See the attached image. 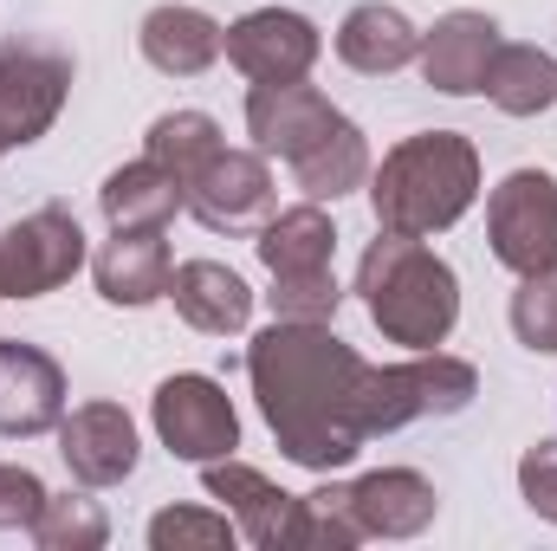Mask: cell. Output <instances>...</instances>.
Wrapping results in <instances>:
<instances>
[{"label": "cell", "instance_id": "obj_6", "mask_svg": "<svg viewBox=\"0 0 557 551\" xmlns=\"http://www.w3.org/2000/svg\"><path fill=\"white\" fill-rule=\"evenodd\" d=\"M486 241L493 260L512 273H552L557 267V182L545 169H512L486 201Z\"/></svg>", "mask_w": 557, "mask_h": 551}, {"label": "cell", "instance_id": "obj_3", "mask_svg": "<svg viewBox=\"0 0 557 551\" xmlns=\"http://www.w3.org/2000/svg\"><path fill=\"white\" fill-rule=\"evenodd\" d=\"M357 292L376 318V331L389 344H409V351H434L447 344L454 318H460V279L441 254H428L409 234H383L363 247V267H357Z\"/></svg>", "mask_w": 557, "mask_h": 551}, {"label": "cell", "instance_id": "obj_15", "mask_svg": "<svg viewBox=\"0 0 557 551\" xmlns=\"http://www.w3.org/2000/svg\"><path fill=\"white\" fill-rule=\"evenodd\" d=\"M201 480H208V500H221V506H227V519L240 526V539H253L260 551L285 546L292 493H278L260 467H247V461H234V454H227V461H208V467H201Z\"/></svg>", "mask_w": 557, "mask_h": 551}, {"label": "cell", "instance_id": "obj_23", "mask_svg": "<svg viewBox=\"0 0 557 551\" xmlns=\"http://www.w3.org/2000/svg\"><path fill=\"white\" fill-rule=\"evenodd\" d=\"M480 91H486L506 118H539V111L557 105V59L539 52V46H499Z\"/></svg>", "mask_w": 557, "mask_h": 551}, {"label": "cell", "instance_id": "obj_25", "mask_svg": "<svg viewBox=\"0 0 557 551\" xmlns=\"http://www.w3.org/2000/svg\"><path fill=\"white\" fill-rule=\"evenodd\" d=\"M227 143H221V124L208 118V111H169V118H156L149 124V162H162L175 182H182V195H188V182L208 169V156H221Z\"/></svg>", "mask_w": 557, "mask_h": 551}, {"label": "cell", "instance_id": "obj_18", "mask_svg": "<svg viewBox=\"0 0 557 551\" xmlns=\"http://www.w3.org/2000/svg\"><path fill=\"white\" fill-rule=\"evenodd\" d=\"M169 298H175V311H182L195 331H208V338H234V331H247V318H253L247 279L234 273V267H221V260H188V267H175V273H169Z\"/></svg>", "mask_w": 557, "mask_h": 551}, {"label": "cell", "instance_id": "obj_7", "mask_svg": "<svg viewBox=\"0 0 557 551\" xmlns=\"http://www.w3.org/2000/svg\"><path fill=\"white\" fill-rule=\"evenodd\" d=\"M85 267V228L72 208L46 201L0 234V298H46Z\"/></svg>", "mask_w": 557, "mask_h": 551}, {"label": "cell", "instance_id": "obj_1", "mask_svg": "<svg viewBox=\"0 0 557 551\" xmlns=\"http://www.w3.org/2000/svg\"><path fill=\"white\" fill-rule=\"evenodd\" d=\"M363 357L331 338V325H298L273 318L253 351H247V377L260 415L278 434L285 461L311 467V474H337L357 461L363 428H357V390H363Z\"/></svg>", "mask_w": 557, "mask_h": 551}, {"label": "cell", "instance_id": "obj_21", "mask_svg": "<svg viewBox=\"0 0 557 551\" xmlns=\"http://www.w3.org/2000/svg\"><path fill=\"white\" fill-rule=\"evenodd\" d=\"M98 201H104V221H111V228H156V234H162L188 195H182V182H175L162 162L143 156V162H124V169L98 188Z\"/></svg>", "mask_w": 557, "mask_h": 551}, {"label": "cell", "instance_id": "obj_10", "mask_svg": "<svg viewBox=\"0 0 557 551\" xmlns=\"http://www.w3.org/2000/svg\"><path fill=\"white\" fill-rule=\"evenodd\" d=\"M253 85H285V78H305L318 65V26L305 13H285V7H260L247 20L227 26V46H221Z\"/></svg>", "mask_w": 557, "mask_h": 551}, {"label": "cell", "instance_id": "obj_28", "mask_svg": "<svg viewBox=\"0 0 557 551\" xmlns=\"http://www.w3.org/2000/svg\"><path fill=\"white\" fill-rule=\"evenodd\" d=\"M240 539V526L227 513H195V506H169L149 519V546L156 551H227Z\"/></svg>", "mask_w": 557, "mask_h": 551}, {"label": "cell", "instance_id": "obj_9", "mask_svg": "<svg viewBox=\"0 0 557 551\" xmlns=\"http://www.w3.org/2000/svg\"><path fill=\"white\" fill-rule=\"evenodd\" d=\"M208 234H247L273 215V169L267 156L253 149H221L208 156V169L188 182V201H182Z\"/></svg>", "mask_w": 557, "mask_h": 551}, {"label": "cell", "instance_id": "obj_29", "mask_svg": "<svg viewBox=\"0 0 557 551\" xmlns=\"http://www.w3.org/2000/svg\"><path fill=\"white\" fill-rule=\"evenodd\" d=\"M273 318H298V325H331L337 318V305H344V292H337V279L331 267H311V273H273Z\"/></svg>", "mask_w": 557, "mask_h": 551}, {"label": "cell", "instance_id": "obj_19", "mask_svg": "<svg viewBox=\"0 0 557 551\" xmlns=\"http://www.w3.org/2000/svg\"><path fill=\"white\" fill-rule=\"evenodd\" d=\"M421 52V33L409 26V13L383 7V0H363L344 13L337 26V59L363 78H383V72H403L409 59Z\"/></svg>", "mask_w": 557, "mask_h": 551}, {"label": "cell", "instance_id": "obj_11", "mask_svg": "<svg viewBox=\"0 0 557 551\" xmlns=\"http://www.w3.org/2000/svg\"><path fill=\"white\" fill-rule=\"evenodd\" d=\"M344 124V111H331V98L305 78H285V85H253L247 91V131L260 143V156H305L318 137H331Z\"/></svg>", "mask_w": 557, "mask_h": 551}, {"label": "cell", "instance_id": "obj_33", "mask_svg": "<svg viewBox=\"0 0 557 551\" xmlns=\"http://www.w3.org/2000/svg\"><path fill=\"white\" fill-rule=\"evenodd\" d=\"M0 156H7V143H0Z\"/></svg>", "mask_w": 557, "mask_h": 551}, {"label": "cell", "instance_id": "obj_27", "mask_svg": "<svg viewBox=\"0 0 557 551\" xmlns=\"http://www.w3.org/2000/svg\"><path fill=\"white\" fill-rule=\"evenodd\" d=\"M26 532H33V546H46V551H98L111 539V519L98 513V500H78V493L52 500L46 493V506H39V519Z\"/></svg>", "mask_w": 557, "mask_h": 551}, {"label": "cell", "instance_id": "obj_5", "mask_svg": "<svg viewBox=\"0 0 557 551\" xmlns=\"http://www.w3.org/2000/svg\"><path fill=\"white\" fill-rule=\"evenodd\" d=\"M72 91V52L46 39H0V143L26 149L52 131Z\"/></svg>", "mask_w": 557, "mask_h": 551}, {"label": "cell", "instance_id": "obj_13", "mask_svg": "<svg viewBox=\"0 0 557 551\" xmlns=\"http://www.w3.org/2000/svg\"><path fill=\"white\" fill-rule=\"evenodd\" d=\"M59 454L72 467V480L85 487H117L137 474V421L117 403H85L59 421Z\"/></svg>", "mask_w": 557, "mask_h": 551}, {"label": "cell", "instance_id": "obj_2", "mask_svg": "<svg viewBox=\"0 0 557 551\" xmlns=\"http://www.w3.org/2000/svg\"><path fill=\"white\" fill-rule=\"evenodd\" d=\"M480 195V156L460 131H421L396 143L383 156V169L370 175V208L383 234H409L428 241L441 228H454Z\"/></svg>", "mask_w": 557, "mask_h": 551}, {"label": "cell", "instance_id": "obj_32", "mask_svg": "<svg viewBox=\"0 0 557 551\" xmlns=\"http://www.w3.org/2000/svg\"><path fill=\"white\" fill-rule=\"evenodd\" d=\"M39 506H46L39 474H33V467H0V532L33 526V519H39Z\"/></svg>", "mask_w": 557, "mask_h": 551}, {"label": "cell", "instance_id": "obj_22", "mask_svg": "<svg viewBox=\"0 0 557 551\" xmlns=\"http://www.w3.org/2000/svg\"><path fill=\"white\" fill-rule=\"evenodd\" d=\"M292 175H298L305 201H337V195H350V188L370 182V143L344 118L331 137H318L305 156H292Z\"/></svg>", "mask_w": 557, "mask_h": 551}, {"label": "cell", "instance_id": "obj_8", "mask_svg": "<svg viewBox=\"0 0 557 551\" xmlns=\"http://www.w3.org/2000/svg\"><path fill=\"white\" fill-rule=\"evenodd\" d=\"M149 415H156V434L175 461L208 467V461H227L240 448V415H234L227 390L214 377H169L156 390Z\"/></svg>", "mask_w": 557, "mask_h": 551}, {"label": "cell", "instance_id": "obj_26", "mask_svg": "<svg viewBox=\"0 0 557 551\" xmlns=\"http://www.w3.org/2000/svg\"><path fill=\"white\" fill-rule=\"evenodd\" d=\"M285 546H324V551L363 546V519H357V506H350V487H318V493L292 500Z\"/></svg>", "mask_w": 557, "mask_h": 551}, {"label": "cell", "instance_id": "obj_17", "mask_svg": "<svg viewBox=\"0 0 557 551\" xmlns=\"http://www.w3.org/2000/svg\"><path fill=\"white\" fill-rule=\"evenodd\" d=\"M169 247L156 228H111V241L98 247L91 260V279L111 305H149V298H169Z\"/></svg>", "mask_w": 557, "mask_h": 551}, {"label": "cell", "instance_id": "obj_31", "mask_svg": "<svg viewBox=\"0 0 557 551\" xmlns=\"http://www.w3.org/2000/svg\"><path fill=\"white\" fill-rule=\"evenodd\" d=\"M519 493H525V506H532L539 519L557 526V441L525 448V461H519Z\"/></svg>", "mask_w": 557, "mask_h": 551}, {"label": "cell", "instance_id": "obj_12", "mask_svg": "<svg viewBox=\"0 0 557 551\" xmlns=\"http://www.w3.org/2000/svg\"><path fill=\"white\" fill-rule=\"evenodd\" d=\"M499 52V26L493 13H473V7H454L434 20V33H421V78L447 98H467L486 85V65Z\"/></svg>", "mask_w": 557, "mask_h": 551}, {"label": "cell", "instance_id": "obj_30", "mask_svg": "<svg viewBox=\"0 0 557 551\" xmlns=\"http://www.w3.org/2000/svg\"><path fill=\"white\" fill-rule=\"evenodd\" d=\"M512 331L525 351H557V267L525 273V285L512 292Z\"/></svg>", "mask_w": 557, "mask_h": 551}, {"label": "cell", "instance_id": "obj_20", "mask_svg": "<svg viewBox=\"0 0 557 551\" xmlns=\"http://www.w3.org/2000/svg\"><path fill=\"white\" fill-rule=\"evenodd\" d=\"M143 59L156 65V72H169V78H195V72H208L214 59H221V46H227V33L201 13V7H156V13H143Z\"/></svg>", "mask_w": 557, "mask_h": 551}, {"label": "cell", "instance_id": "obj_14", "mask_svg": "<svg viewBox=\"0 0 557 551\" xmlns=\"http://www.w3.org/2000/svg\"><path fill=\"white\" fill-rule=\"evenodd\" d=\"M65 421V370L39 344H0V434L26 441Z\"/></svg>", "mask_w": 557, "mask_h": 551}, {"label": "cell", "instance_id": "obj_16", "mask_svg": "<svg viewBox=\"0 0 557 551\" xmlns=\"http://www.w3.org/2000/svg\"><path fill=\"white\" fill-rule=\"evenodd\" d=\"M350 506L363 519V539H416L441 513L434 487L421 480L416 467H376V474H363L350 487Z\"/></svg>", "mask_w": 557, "mask_h": 551}, {"label": "cell", "instance_id": "obj_24", "mask_svg": "<svg viewBox=\"0 0 557 551\" xmlns=\"http://www.w3.org/2000/svg\"><path fill=\"white\" fill-rule=\"evenodd\" d=\"M331 254H337V228L318 201H298V208H285L260 228L267 273H311V267H331Z\"/></svg>", "mask_w": 557, "mask_h": 551}, {"label": "cell", "instance_id": "obj_4", "mask_svg": "<svg viewBox=\"0 0 557 551\" xmlns=\"http://www.w3.org/2000/svg\"><path fill=\"white\" fill-rule=\"evenodd\" d=\"M473 396H480L473 364L428 351V357H416V364L363 370V390H357V428H363V441H370V434H396V428L428 421V415H460Z\"/></svg>", "mask_w": 557, "mask_h": 551}]
</instances>
